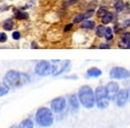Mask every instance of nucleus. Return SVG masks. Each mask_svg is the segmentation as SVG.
<instances>
[{"label":"nucleus","instance_id":"obj_30","mask_svg":"<svg viewBox=\"0 0 130 128\" xmlns=\"http://www.w3.org/2000/svg\"><path fill=\"white\" fill-rule=\"evenodd\" d=\"M78 0H69L68 3H67V6H70V5H73V4H75V3H77Z\"/></svg>","mask_w":130,"mask_h":128},{"label":"nucleus","instance_id":"obj_22","mask_svg":"<svg viewBox=\"0 0 130 128\" xmlns=\"http://www.w3.org/2000/svg\"><path fill=\"white\" fill-rule=\"evenodd\" d=\"M3 27H4V29L7 30V31H12V29L14 28V22H13V19L12 18L6 19L5 22H4Z\"/></svg>","mask_w":130,"mask_h":128},{"label":"nucleus","instance_id":"obj_7","mask_svg":"<svg viewBox=\"0 0 130 128\" xmlns=\"http://www.w3.org/2000/svg\"><path fill=\"white\" fill-rule=\"evenodd\" d=\"M66 106H67V102H66L64 97H57V98L52 99V102H51L52 111L58 114L63 112V110L66 109Z\"/></svg>","mask_w":130,"mask_h":128},{"label":"nucleus","instance_id":"obj_8","mask_svg":"<svg viewBox=\"0 0 130 128\" xmlns=\"http://www.w3.org/2000/svg\"><path fill=\"white\" fill-rule=\"evenodd\" d=\"M106 89H107V96L109 101L116 99L119 92H120V86L116 81H110L106 85Z\"/></svg>","mask_w":130,"mask_h":128},{"label":"nucleus","instance_id":"obj_33","mask_svg":"<svg viewBox=\"0 0 130 128\" xmlns=\"http://www.w3.org/2000/svg\"><path fill=\"white\" fill-rule=\"evenodd\" d=\"M32 47H34V48H37V45L34 42V44H32Z\"/></svg>","mask_w":130,"mask_h":128},{"label":"nucleus","instance_id":"obj_18","mask_svg":"<svg viewBox=\"0 0 130 128\" xmlns=\"http://www.w3.org/2000/svg\"><path fill=\"white\" fill-rule=\"evenodd\" d=\"M121 42H122V46L127 47L128 44L130 42V32H124L121 37Z\"/></svg>","mask_w":130,"mask_h":128},{"label":"nucleus","instance_id":"obj_31","mask_svg":"<svg viewBox=\"0 0 130 128\" xmlns=\"http://www.w3.org/2000/svg\"><path fill=\"white\" fill-rule=\"evenodd\" d=\"M99 47H100V48H108V47H109V46H108V45H106V44H105V45L103 44V45H100V46H99Z\"/></svg>","mask_w":130,"mask_h":128},{"label":"nucleus","instance_id":"obj_32","mask_svg":"<svg viewBox=\"0 0 130 128\" xmlns=\"http://www.w3.org/2000/svg\"><path fill=\"white\" fill-rule=\"evenodd\" d=\"M10 128H20V126H12Z\"/></svg>","mask_w":130,"mask_h":128},{"label":"nucleus","instance_id":"obj_17","mask_svg":"<svg viewBox=\"0 0 130 128\" xmlns=\"http://www.w3.org/2000/svg\"><path fill=\"white\" fill-rule=\"evenodd\" d=\"M105 31H106V28L104 27V24L98 25L96 28V36L99 37V38H104L105 37Z\"/></svg>","mask_w":130,"mask_h":128},{"label":"nucleus","instance_id":"obj_1","mask_svg":"<svg viewBox=\"0 0 130 128\" xmlns=\"http://www.w3.org/2000/svg\"><path fill=\"white\" fill-rule=\"evenodd\" d=\"M4 82L6 85H8L9 88H19L27 85L28 82H30V77L29 74H27L24 72L10 70L4 77Z\"/></svg>","mask_w":130,"mask_h":128},{"label":"nucleus","instance_id":"obj_20","mask_svg":"<svg viewBox=\"0 0 130 128\" xmlns=\"http://www.w3.org/2000/svg\"><path fill=\"white\" fill-rule=\"evenodd\" d=\"M112 21H113V14L109 12L101 17V23H103V24H108V23H110Z\"/></svg>","mask_w":130,"mask_h":128},{"label":"nucleus","instance_id":"obj_2","mask_svg":"<svg viewBox=\"0 0 130 128\" xmlns=\"http://www.w3.org/2000/svg\"><path fill=\"white\" fill-rule=\"evenodd\" d=\"M78 99L79 103L86 108V109H92L96 103V97L94 92L90 86H82L78 90Z\"/></svg>","mask_w":130,"mask_h":128},{"label":"nucleus","instance_id":"obj_28","mask_svg":"<svg viewBox=\"0 0 130 128\" xmlns=\"http://www.w3.org/2000/svg\"><path fill=\"white\" fill-rule=\"evenodd\" d=\"M129 25H130V18L127 19L125 22H123V24H121V28H127V27H129Z\"/></svg>","mask_w":130,"mask_h":128},{"label":"nucleus","instance_id":"obj_35","mask_svg":"<svg viewBox=\"0 0 130 128\" xmlns=\"http://www.w3.org/2000/svg\"><path fill=\"white\" fill-rule=\"evenodd\" d=\"M129 93H130V89H129Z\"/></svg>","mask_w":130,"mask_h":128},{"label":"nucleus","instance_id":"obj_5","mask_svg":"<svg viewBox=\"0 0 130 128\" xmlns=\"http://www.w3.org/2000/svg\"><path fill=\"white\" fill-rule=\"evenodd\" d=\"M109 77L112 79H118V80H124L130 78V71L127 69L122 68V66H115V68L110 69L109 71Z\"/></svg>","mask_w":130,"mask_h":128},{"label":"nucleus","instance_id":"obj_16","mask_svg":"<svg viewBox=\"0 0 130 128\" xmlns=\"http://www.w3.org/2000/svg\"><path fill=\"white\" fill-rule=\"evenodd\" d=\"M124 7H125V5L122 0H116L115 3H114V8H115V10L118 13L123 12V10H124Z\"/></svg>","mask_w":130,"mask_h":128},{"label":"nucleus","instance_id":"obj_15","mask_svg":"<svg viewBox=\"0 0 130 128\" xmlns=\"http://www.w3.org/2000/svg\"><path fill=\"white\" fill-rule=\"evenodd\" d=\"M94 25H96V23L93 22V21H84V22H82L81 24V28L82 29H85V30H91V29H93Z\"/></svg>","mask_w":130,"mask_h":128},{"label":"nucleus","instance_id":"obj_14","mask_svg":"<svg viewBox=\"0 0 130 128\" xmlns=\"http://www.w3.org/2000/svg\"><path fill=\"white\" fill-rule=\"evenodd\" d=\"M96 105L98 106L100 110L107 109L108 105H109V99L106 98V99H101V101H97V102H96Z\"/></svg>","mask_w":130,"mask_h":128},{"label":"nucleus","instance_id":"obj_29","mask_svg":"<svg viewBox=\"0 0 130 128\" xmlns=\"http://www.w3.org/2000/svg\"><path fill=\"white\" fill-rule=\"evenodd\" d=\"M73 28V24H68V25H66V27L63 28V31L64 32H67V31H69V30Z\"/></svg>","mask_w":130,"mask_h":128},{"label":"nucleus","instance_id":"obj_3","mask_svg":"<svg viewBox=\"0 0 130 128\" xmlns=\"http://www.w3.org/2000/svg\"><path fill=\"white\" fill-rule=\"evenodd\" d=\"M54 117L52 110H50L48 108H39L36 112V122L39 127H51L53 125Z\"/></svg>","mask_w":130,"mask_h":128},{"label":"nucleus","instance_id":"obj_21","mask_svg":"<svg viewBox=\"0 0 130 128\" xmlns=\"http://www.w3.org/2000/svg\"><path fill=\"white\" fill-rule=\"evenodd\" d=\"M8 92H9L8 85H6L5 82H0V97L5 96L6 94H8Z\"/></svg>","mask_w":130,"mask_h":128},{"label":"nucleus","instance_id":"obj_34","mask_svg":"<svg viewBox=\"0 0 130 128\" xmlns=\"http://www.w3.org/2000/svg\"><path fill=\"white\" fill-rule=\"evenodd\" d=\"M127 48H130V42L128 44V46H127Z\"/></svg>","mask_w":130,"mask_h":128},{"label":"nucleus","instance_id":"obj_11","mask_svg":"<svg viewBox=\"0 0 130 128\" xmlns=\"http://www.w3.org/2000/svg\"><path fill=\"white\" fill-rule=\"evenodd\" d=\"M94 97H96V102L108 98L106 86L105 87H104V86H98V87L96 88V90H94Z\"/></svg>","mask_w":130,"mask_h":128},{"label":"nucleus","instance_id":"obj_23","mask_svg":"<svg viewBox=\"0 0 130 128\" xmlns=\"http://www.w3.org/2000/svg\"><path fill=\"white\" fill-rule=\"evenodd\" d=\"M20 128H34V121L31 119H25L21 122Z\"/></svg>","mask_w":130,"mask_h":128},{"label":"nucleus","instance_id":"obj_24","mask_svg":"<svg viewBox=\"0 0 130 128\" xmlns=\"http://www.w3.org/2000/svg\"><path fill=\"white\" fill-rule=\"evenodd\" d=\"M113 30L110 29V28H106V31H105V38L107 41H110V40H113Z\"/></svg>","mask_w":130,"mask_h":128},{"label":"nucleus","instance_id":"obj_4","mask_svg":"<svg viewBox=\"0 0 130 128\" xmlns=\"http://www.w3.org/2000/svg\"><path fill=\"white\" fill-rule=\"evenodd\" d=\"M52 70H53V65L48 61H39L37 63L36 68H35L36 74L40 75V77H45V75L50 74V73L52 74Z\"/></svg>","mask_w":130,"mask_h":128},{"label":"nucleus","instance_id":"obj_25","mask_svg":"<svg viewBox=\"0 0 130 128\" xmlns=\"http://www.w3.org/2000/svg\"><path fill=\"white\" fill-rule=\"evenodd\" d=\"M107 13H108L107 12V8H106V7H100V8H99V10L97 12V15H98L99 17H103L104 15H106Z\"/></svg>","mask_w":130,"mask_h":128},{"label":"nucleus","instance_id":"obj_26","mask_svg":"<svg viewBox=\"0 0 130 128\" xmlns=\"http://www.w3.org/2000/svg\"><path fill=\"white\" fill-rule=\"evenodd\" d=\"M12 36H13V39H15V40H19L21 38V33L19 31H14Z\"/></svg>","mask_w":130,"mask_h":128},{"label":"nucleus","instance_id":"obj_19","mask_svg":"<svg viewBox=\"0 0 130 128\" xmlns=\"http://www.w3.org/2000/svg\"><path fill=\"white\" fill-rule=\"evenodd\" d=\"M14 14H15V17H16L17 19H27V18H29V15H28V13H25V12L14 10Z\"/></svg>","mask_w":130,"mask_h":128},{"label":"nucleus","instance_id":"obj_27","mask_svg":"<svg viewBox=\"0 0 130 128\" xmlns=\"http://www.w3.org/2000/svg\"><path fill=\"white\" fill-rule=\"evenodd\" d=\"M6 40H7V36H6V33L0 32V42H6Z\"/></svg>","mask_w":130,"mask_h":128},{"label":"nucleus","instance_id":"obj_13","mask_svg":"<svg viewBox=\"0 0 130 128\" xmlns=\"http://www.w3.org/2000/svg\"><path fill=\"white\" fill-rule=\"evenodd\" d=\"M86 75H88L89 78H98L101 75V70L98 68H90L88 70V72H86Z\"/></svg>","mask_w":130,"mask_h":128},{"label":"nucleus","instance_id":"obj_9","mask_svg":"<svg viewBox=\"0 0 130 128\" xmlns=\"http://www.w3.org/2000/svg\"><path fill=\"white\" fill-rule=\"evenodd\" d=\"M130 98V93H129V89H121L119 92L118 96H116V105L119 108H123L125 104L128 103Z\"/></svg>","mask_w":130,"mask_h":128},{"label":"nucleus","instance_id":"obj_12","mask_svg":"<svg viewBox=\"0 0 130 128\" xmlns=\"http://www.w3.org/2000/svg\"><path fill=\"white\" fill-rule=\"evenodd\" d=\"M93 14H94L93 10H88V12H85V13H82V14H79V15H76V16L74 17V23L84 22V21H86L89 17H91Z\"/></svg>","mask_w":130,"mask_h":128},{"label":"nucleus","instance_id":"obj_6","mask_svg":"<svg viewBox=\"0 0 130 128\" xmlns=\"http://www.w3.org/2000/svg\"><path fill=\"white\" fill-rule=\"evenodd\" d=\"M55 65H53V70H52V75H59L62 72L69 70L68 66L70 65V61H53Z\"/></svg>","mask_w":130,"mask_h":128},{"label":"nucleus","instance_id":"obj_10","mask_svg":"<svg viewBox=\"0 0 130 128\" xmlns=\"http://www.w3.org/2000/svg\"><path fill=\"white\" fill-rule=\"evenodd\" d=\"M68 103H69V109L71 112H77L79 109V99L75 94L69 95L68 96Z\"/></svg>","mask_w":130,"mask_h":128}]
</instances>
